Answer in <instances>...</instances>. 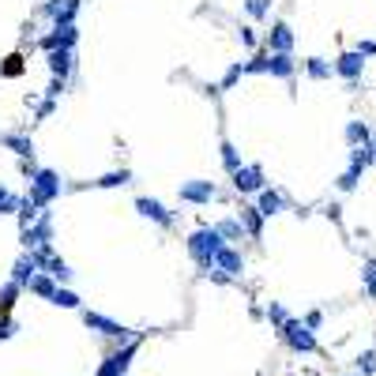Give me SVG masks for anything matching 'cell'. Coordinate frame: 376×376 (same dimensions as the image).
Here are the masks:
<instances>
[{
  "mask_svg": "<svg viewBox=\"0 0 376 376\" xmlns=\"http://www.w3.org/2000/svg\"><path fill=\"white\" fill-rule=\"evenodd\" d=\"M83 324H87L90 331H98V335H105V339H117V343H128V339H136V335H132V328H125V324H117V320H110V316H102V313H90V308H83Z\"/></svg>",
  "mask_w": 376,
  "mask_h": 376,
  "instance_id": "8",
  "label": "cell"
},
{
  "mask_svg": "<svg viewBox=\"0 0 376 376\" xmlns=\"http://www.w3.org/2000/svg\"><path fill=\"white\" fill-rule=\"evenodd\" d=\"M372 162H376V155H372V143L350 147V169H361V173H365Z\"/></svg>",
  "mask_w": 376,
  "mask_h": 376,
  "instance_id": "23",
  "label": "cell"
},
{
  "mask_svg": "<svg viewBox=\"0 0 376 376\" xmlns=\"http://www.w3.org/2000/svg\"><path fill=\"white\" fill-rule=\"evenodd\" d=\"M230 177H234V192H237V196H260L263 188H267V173H263V166H256V162L234 169Z\"/></svg>",
  "mask_w": 376,
  "mask_h": 376,
  "instance_id": "4",
  "label": "cell"
},
{
  "mask_svg": "<svg viewBox=\"0 0 376 376\" xmlns=\"http://www.w3.org/2000/svg\"><path fill=\"white\" fill-rule=\"evenodd\" d=\"M53 110H57V98H49V94H46V98L34 105V125H38V120H46V117H49Z\"/></svg>",
  "mask_w": 376,
  "mask_h": 376,
  "instance_id": "39",
  "label": "cell"
},
{
  "mask_svg": "<svg viewBox=\"0 0 376 376\" xmlns=\"http://www.w3.org/2000/svg\"><path fill=\"white\" fill-rule=\"evenodd\" d=\"M49 305H57V308H83L79 293H75V290H68V286H57V293L49 298Z\"/></svg>",
  "mask_w": 376,
  "mask_h": 376,
  "instance_id": "29",
  "label": "cell"
},
{
  "mask_svg": "<svg viewBox=\"0 0 376 376\" xmlns=\"http://www.w3.org/2000/svg\"><path fill=\"white\" fill-rule=\"evenodd\" d=\"M267 320H271V328L278 331L282 324H286V320H290V308L286 305H282V301H271V305H267V313H263Z\"/></svg>",
  "mask_w": 376,
  "mask_h": 376,
  "instance_id": "32",
  "label": "cell"
},
{
  "mask_svg": "<svg viewBox=\"0 0 376 376\" xmlns=\"http://www.w3.org/2000/svg\"><path fill=\"white\" fill-rule=\"evenodd\" d=\"M256 207L263 211V219H275V214H282V211H286V196H282L278 188H271V184H267L263 192L256 196Z\"/></svg>",
  "mask_w": 376,
  "mask_h": 376,
  "instance_id": "16",
  "label": "cell"
},
{
  "mask_svg": "<svg viewBox=\"0 0 376 376\" xmlns=\"http://www.w3.org/2000/svg\"><path fill=\"white\" fill-rule=\"evenodd\" d=\"M354 49H357V53H365V57H376V38H365V42H357Z\"/></svg>",
  "mask_w": 376,
  "mask_h": 376,
  "instance_id": "45",
  "label": "cell"
},
{
  "mask_svg": "<svg viewBox=\"0 0 376 376\" xmlns=\"http://www.w3.org/2000/svg\"><path fill=\"white\" fill-rule=\"evenodd\" d=\"M357 372H361V376H372V372H376V346H372V350H361V354H357Z\"/></svg>",
  "mask_w": 376,
  "mask_h": 376,
  "instance_id": "37",
  "label": "cell"
},
{
  "mask_svg": "<svg viewBox=\"0 0 376 376\" xmlns=\"http://www.w3.org/2000/svg\"><path fill=\"white\" fill-rule=\"evenodd\" d=\"M357 181H361V169H350V166H346V169L339 173V181H335V188H339V192H354Z\"/></svg>",
  "mask_w": 376,
  "mask_h": 376,
  "instance_id": "34",
  "label": "cell"
},
{
  "mask_svg": "<svg viewBox=\"0 0 376 376\" xmlns=\"http://www.w3.org/2000/svg\"><path fill=\"white\" fill-rule=\"evenodd\" d=\"M365 53H357V49H346V53H339L335 57V75L339 79H346V87L350 90H357V79H361V72H365Z\"/></svg>",
  "mask_w": 376,
  "mask_h": 376,
  "instance_id": "7",
  "label": "cell"
},
{
  "mask_svg": "<svg viewBox=\"0 0 376 376\" xmlns=\"http://www.w3.org/2000/svg\"><path fill=\"white\" fill-rule=\"evenodd\" d=\"M278 335H282V343L290 346L293 354H316L320 350V343H316V331L305 324V320H286V324L278 328Z\"/></svg>",
  "mask_w": 376,
  "mask_h": 376,
  "instance_id": "3",
  "label": "cell"
},
{
  "mask_svg": "<svg viewBox=\"0 0 376 376\" xmlns=\"http://www.w3.org/2000/svg\"><path fill=\"white\" fill-rule=\"evenodd\" d=\"M16 331H19V328H16V320H11L8 313H0V343H4V339H11Z\"/></svg>",
  "mask_w": 376,
  "mask_h": 376,
  "instance_id": "40",
  "label": "cell"
},
{
  "mask_svg": "<svg viewBox=\"0 0 376 376\" xmlns=\"http://www.w3.org/2000/svg\"><path fill=\"white\" fill-rule=\"evenodd\" d=\"M98 376H128V372H125V369H120V365H117V361H113V357H105V361H102V365H98Z\"/></svg>",
  "mask_w": 376,
  "mask_h": 376,
  "instance_id": "41",
  "label": "cell"
},
{
  "mask_svg": "<svg viewBox=\"0 0 376 376\" xmlns=\"http://www.w3.org/2000/svg\"><path fill=\"white\" fill-rule=\"evenodd\" d=\"M83 0H42V19H49L53 26H64V23H75Z\"/></svg>",
  "mask_w": 376,
  "mask_h": 376,
  "instance_id": "9",
  "label": "cell"
},
{
  "mask_svg": "<svg viewBox=\"0 0 376 376\" xmlns=\"http://www.w3.org/2000/svg\"><path fill=\"white\" fill-rule=\"evenodd\" d=\"M361 286H365V298L376 301V256H369L361 263Z\"/></svg>",
  "mask_w": 376,
  "mask_h": 376,
  "instance_id": "28",
  "label": "cell"
},
{
  "mask_svg": "<svg viewBox=\"0 0 376 376\" xmlns=\"http://www.w3.org/2000/svg\"><path fill=\"white\" fill-rule=\"evenodd\" d=\"M57 286H61V282L57 278H53L49 271H38L34 278H31V293H38V298H53V293H57Z\"/></svg>",
  "mask_w": 376,
  "mask_h": 376,
  "instance_id": "22",
  "label": "cell"
},
{
  "mask_svg": "<svg viewBox=\"0 0 376 376\" xmlns=\"http://www.w3.org/2000/svg\"><path fill=\"white\" fill-rule=\"evenodd\" d=\"M38 271H42V267H38V260H34V252H19V260L16 263H11V278H16L19 282V286L23 290H31V278L38 275Z\"/></svg>",
  "mask_w": 376,
  "mask_h": 376,
  "instance_id": "15",
  "label": "cell"
},
{
  "mask_svg": "<svg viewBox=\"0 0 376 376\" xmlns=\"http://www.w3.org/2000/svg\"><path fill=\"white\" fill-rule=\"evenodd\" d=\"M46 271H49L53 278H57V282H61V286H68V282L75 278V271H72V267H68V263H64V260L57 256V252H53V260L46 263Z\"/></svg>",
  "mask_w": 376,
  "mask_h": 376,
  "instance_id": "27",
  "label": "cell"
},
{
  "mask_svg": "<svg viewBox=\"0 0 376 376\" xmlns=\"http://www.w3.org/2000/svg\"><path fill=\"white\" fill-rule=\"evenodd\" d=\"M46 64H49V72L57 79H72V72H75V49H49Z\"/></svg>",
  "mask_w": 376,
  "mask_h": 376,
  "instance_id": "12",
  "label": "cell"
},
{
  "mask_svg": "<svg viewBox=\"0 0 376 376\" xmlns=\"http://www.w3.org/2000/svg\"><path fill=\"white\" fill-rule=\"evenodd\" d=\"M64 87H68V79H57V75H53V83L46 87V94H49V98H61Z\"/></svg>",
  "mask_w": 376,
  "mask_h": 376,
  "instance_id": "43",
  "label": "cell"
},
{
  "mask_svg": "<svg viewBox=\"0 0 376 376\" xmlns=\"http://www.w3.org/2000/svg\"><path fill=\"white\" fill-rule=\"evenodd\" d=\"M237 38H241V46L256 49V31H252V26H241V31H237Z\"/></svg>",
  "mask_w": 376,
  "mask_h": 376,
  "instance_id": "42",
  "label": "cell"
},
{
  "mask_svg": "<svg viewBox=\"0 0 376 376\" xmlns=\"http://www.w3.org/2000/svg\"><path fill=\"white\" fill-rule=\"evenodd\" d=\"M343 140L350 143V147H361V143H372V132H369V125H365V120H346Z\"/></svg>",
  "mask_w": 376,
  "mask_h": 376,
  "instance_id": "21",
  "label": "cell"
},
{
  "mask_svg": "<svg viewBox=\"0 0 376 376\" xmlns=\"http://www.w3.org/2000/svg\"><path fill=\"white\" fill-rule=\"evenodd\" d=\"M26 181H31L26 196H31L38 207H49L53 199H57V196L64 192V181H61V173H57V169H42V166H38Z\"/></svg>",
  "mask_w": 376,
  "mask_h": 376,
  "instance_id": "2",
  "label": "cell"
},
{
  "mask_svg": "<svg viewBox=\"0 0 376 376\" xmlns=\"http://www.w3.org/2000/svg\"><path fill=\"white\" fill-rule=\"evenodd\" d=\"M181 204H192V207H207L214 196H219V184L214 181H204V177H192V181H181L177 188Z\"/></svg>",
  "mask_w": 376,
  "mask_h": 376,
  "instance_id": "5",
  "label": "cell"
},
{
  "mask_svg": "<svg viewBox=\"0 0 376 376\" xmlns=\"http://www.w3.org/2000/svg\"><path fill=\"white\" fill-rule=\"evenodd\" d=\"M267 49L271 53H293V26L286 19H278L271 31H267Z\"/></svg>",
  "mask_w": 376,
  "mask_h": 376,
  "instance_id": "14",
  "label": "cell"
},
{
  "mask_svg": "<svg viewBox=\"0 0 376 376\" xmlns=\"http://www.w3.org/2000/svg\"><path fill=\"white\" fill-rule=\"evenodd\" d=\"M214 267H219V271H226L230 278H241V275H245V252L234 249V245H226L219 256H214Z\"/></svg>",
  "mask_w": 376,
  "mask_h": 376,
  "instance_id": "13",
  "label": "cell"
},
{
  "mask_svg": "<svg viewBox=\"0 0 376 376\" xmlns=\"http://www.w3.org/2000/svg\"><path fill=\"white\" fill-rule=\"evenodd\" d=\"M136 211L143 214V219H151L155 226H162V230H169V226L177 222V211H169L162 199H155V196H140L136 199Z\"/></svg>",
  "mask_w": 376,
  "mask_h": 376,
  "instance_id": "10",
  "label": "cell"
},
{
  "mask_svg": "<svg viewBox=\"0 0 376 376\" xmlns=\"http://www.w3.org/2000/svg\"><path fill=\"white\" fill-rule=\"evenodd\" d=\"M128 181H132V169H110L94 181V188H125Z\"/></svg>",
  "mask_w": 376,
  "mask_h": 376,
  "instance_id": "26",
  "label": "cell"
},
{
  "mask_svg": "<svg viewBox=\"0 0 376 376\" xmlns=\"http://www.w3.org/2000/svg\"><path fill=\"white\" fill-rule=\"evenodd\" d=\"M49 241H53V214H49V207H46L31 226H23L19 245H23V249H42V245H49Z\"/></svg>",
  "mask_w": 376,
  "mask_h": 376,
  "instance_id": "6",
  "label": "cell"
},
{
  "mask_svg": "<svg viewBox=\"0 0 376 376\" xmlns=\"http://www.w3.org/2000/svg\"><path fill=\"white\" fill-rule=\"evenodd\" d=\"M23 207V196H16L8 184H0V214H19Z\"/></svg>",
  "mask_w": 376,
  "mask_h": 376,
  "instance_id": "31",
  "label": "cell"
},
{
  "mask_svg": "<svg viewBox=\"0 0 376 376\" xmlns=\"http://www.w3.org/2000/svg\"><path fill=\"white\" fill-rule=\"evenodd\" d=\"M301 320H305V324L313 328V331H320V324H324V313H320V308H313V313H305Z\"/></svg>",
  "mask_w": 376,
  "mask_h": 376,
  "instance_id": "44",
  "label": "cell"
},
{
  "mask_svg": "<svg viewBox=\"0 0 376 376\" xmlns=\"http://www.w3.org/2000/svg\"><path fill=\"white\" fill-rule=\"evenodd\" d=\"M241 75H249V68H245V61H237V64H230L226 68V75H222V83H219V90H230V87H237V79Z\"/></svg>",
  "mask_w": 376,
  "mask_h": 376,
  "instance_id": "33",
  "label": "cell"
},
{
  "mask_svg": "<svg viewBox=\"0 0 376 376\" xmlns=\"http://www.w3.org/2000/svg\"><path fill=\"white\" fill-rule=\"evenodd\" d=\"M38 46H42L46 53H49V49H75V46H79V26H75V23L53 26L46 38H38Z\"/></svg>",
  "mask_w": 376,
  "mask_h": 376,
  "instance_id": "11",
  "label": "cell"
},
{
  "mask_svg": "<svg viewBox=\"0 0 376 376\" xmlns=\"http://www.w3.org/2000/svg\"><path fill=\"white\" fill-rule=\"evenodd\" d=\"M219 155H222V166H226V173H234V169H241L245 162H241V151L234 147V140H226L222 136V143H219Z\"/></svg>",
  "mask_w": 376,
  "mask_h": 376,
  "instance_id": "24",
  "label": "cell"
},
{
  "mask_svg": "<svg viewBox=\"0 0 376 376\" xmlns=\"http://www.w3.org/2000/svg\"><path fill=\"white\" fill-rule=\"evenodd\" d=\"M0 147L16 151L19 158H34V140L23 136V132H0Z\"/></svg>",
  "mask_w": 376,
  "mask_h": 376,
  "instance_id": "18",
  "label": "cell"
},
{
  "mask_svg": "<svg viewBox=\"0 0 376 376\" xmlns=\"http://www.w3.org/2000/svg\"><path fill=\"white\" fill-rule=\"evenodd\" d=\"M23 293V286L16 278H8L4 286H0V313H11V305H16V298Z\"/></svg>",
  "mask_w": 376,
  "mask_h": 376,
  "instance_id": "30",
  "label": "cell"
},
{
  "mask_svg": "<svg viewBox=\"0 0 376 376\" xmlns=\"http://www.w3.org/2000/svg\"><path fill=\"white\" fill-rule=\"evenodd\" d=\"M42 211H46V207H38L31 196H23V207H19V226H31V222H34Z\"/></svg>",
  "mask_w": 376,
  "mask_h": 376,
  "instance_id": "35",
  "label": "cell"
},
{
  "mask_svg": "<svg viewBox=\"0 0 376 376\" xmlns=\"http://www.w3.org/2000/svg\"><path fill=\"white\" fill-rule=\"evenodd\" d=\"M214 226H219V234H222L226 241H241V237H249L245 222H241V214H237V219H219Z\"/></svg>",
  "mask_w": 376,
  "mask_h": 376,
  "instance_id": "25",
  "label": "cell"
},
{
  "mask_svg": "<svg viewBox=\"0 0 376 376\" xmlns=\"http://www.w3.org/2000/svg\"><path fill=\"white\" fill-rule=\"evenodd\" d=\"M293 72H298L293 53H271V61H267V75H275V79H293Z\"/></svg>",
  "mask_w": 376,
  "mask_h": 376,
  "instance_id": "17",
  "label": "cell"
},
{
  "mask_svg": "<svg viewBox=\"0 0 376 376\" xmlns=\"http://www.w3.org/2000/svg\"><path fill=\"white\" fill-rule=\"evenodd\" d=\"M245 11H249V19H267L271 16V0H245Z\"/></svg>",
  "mask_w": 376,
  "mask_h": 376,
  "instance_id": "36",
  "label": "cell"
},
{
  "mask_svg": "<svg viewBox=\"0 0 376 376\" xmlns=\"http://www.w3.org/2000/svg\"><path fill=\"white\" fill-rule=\"evenodd\" d=\"M305 75L316 79V83H324V79L335 75V61H324V57H305Z\"/></svg>",
  "mask_w": 376,
  "mask_h": 376,
  "instance_id": "20",
  "label": "cell"
},
{
  "mask_svg": "<svg viewBox=\"0 0 376 376\" xmlns=\"http://www.w3.org/2000/svg\"><path fill=\"white\" fill-rule=\"evenodd\" d=\"M267 61H271V49H260V53H256V57H252V61H245L249 75H252V72H263V75H267Z\"/></svg>",
  "mask_w": 376,
  "mask_h": 376,
  "instance_id": "38",
  "label": "cell"
},
{
  "mask_svg": "<svg viewBox=\"0 0 376 376\" xmlns=\"http://www.w3.org/2000/svg\"><path fill=\"white\" fill-rule=\"evenodd\" d=\"M226 245H230V241L219 234V226H199V230L188 234V256L196 260V267H199L204 275L214 267V256H219Z\"/></svg>",
  "mask_w": 376,
  "mask_h": 376,
  "instance_id": "1",
  "label": "cell"
},
{
  "mask_svg": "<svg viewBox=\"0 0 376 376\" xmlns=\"http://www.w3.org/2000/svg\"><path fill=\"white\" fill-rule=\"evenodd\" d=\"M372 155H376V136H372Z\"/></svg>",
  "mask_w": 376,
  "mask_h": 376,
  "instance_id": "46",
  "label": "cell"
},
{
  "mask_svg": "<svg viewBox=\"0 0 376 376\" xmlns=\"http://www.w3.org/2000/svg\"><path fill=\"white\" fill-rule=\"evenodd\" d=\"M241 222H245V230H249V237L252 241H260L263 237V211L256 207V204H241Z\"/></svg>",
  "mask_w": 376,
  "mask_h": 376,
  "instance_id": "19",
  "label": "cell"
}]
</instances>
